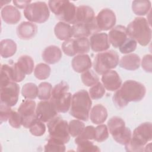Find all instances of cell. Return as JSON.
<instances>
[{
	"label": "cell",
	"instance_id": "cell-1",
	"mask_svg": "<svg viewBox=\"0 0 152 152\" xmlns=\"http://www.w3.org/2000/svg\"><path fill=\"white\" fill-rule=\"evenodd\" d=\"M146 93L144 84L135 80H126L116 90L112 97L115 106L119 109L126 107L131 102H137L143 99Z\"/></svg>",
	"mask_w": 152,
	"mask_h": 152
},
{
	"label": "cell",
	"instance_id": "cell-2",
	"mask_svg": "<svg viewBox=\"0 0 152 152\" xmlns=\"http://www.w3.org/2000/svg\"><path fill=\"white\" fill-rule=\"evenodd\" d=\"M92 102L88 93L81 90L72 96L69 114L74 118L83 121H87Z\"/></svg>",
	"mask_w": 152,
	"mask_h": 152
},
{
	"label": "cell",
	"instance_id": "cell-3",
	"mask_svg": "<svg viewBox=\"0 0 152 152\" xmlns=\"http://www.w3.org/2000/svg\"><path fill=\"white\" fill-rule=\"evenodd\" d=\"M152 139V124L144 122L138 126L133 131L129 142L125 145L126 151H144V147Z\"/></svg>",
	"mask_w": 152,
	"mask_h": 152
},
{
	"label": "cell",
	"instance_id": "cell-4",
	"mask_svg": "<svg viewBox=\"0 0 152 152\" xmlns=\"http://www.w3.org/2000/svg\"><path fill=\"white\" fill-rule=\"evenodd\" d=\"M126 28L128 37L134 39L140 45L145 46L151 39V29L150 23L144 17H136L128 24Z\"/></svg>",
	"mask_w": 152,
	"mask_h": 152
},
{
	"label": "cell",
	"instance_id": "cell-5",
	"mask_svg": "<svg viewBox=\"0 0 152 152\" xmlns=\"http://www.w3.org/2000/svg\"><path fill=\"white\" fill-rule=\"evenodd\" d=\"M68 84L62 81L53 88L49 100L58 113H66L71 107L72 96Z\"/></svg>",
	"mask_w": 152,
	"mask_h": 152
},
{
	"label": "cell",
	"instance_id": "cell-6",
	"mask_svg": "<svg viewBox=\"0 0 152 152\" xmlns=\"http://www.w3.org/2000/svg\"><path fill=\"white\" fill-rule=\"evenodd\" d=\"M49 8L56 18L62 22L73 24L77 7L68 0H50Z\"/></svg>",
	"mask_w": 152,
	"mask_h": 152
},
{
	"label": "cell",
	"instance_id": "cell-7",
	"mask_svg": "<svg viewBox=\"0 0 152 152\" xmlns=\"http://www.w3.org/2000/svg\"><path fill=\"white\" fill-rule=\"evenodd\" d=\"M119 58L118 53L113 50H106L97 53L93 61L95 72L103 75L106 72L115 68L119 64Z\"/></svg>",
	"mask_w": 152,
	"mask_h": 152
},
{
	"label": "cell",
	"instance_id": "cell-8",
	"mask_svg": "<svg viewBox=\"0 0 152 152\" xmlns=\"http://www.w3.org/2000/svg\"><path fill=\"white\" fill-rule=\"evenodd\" d=\"M107 128L114 140L121 145L126 144L131 138V129L125 126V121L120 117L113 116L109 119Z\"/></svg>",
	"mask_w": 152,
	"mask_h": 152
},
{
	"label": "cell",
	"instance_id": "cell-9",
	"mask_svg": "<svg viewBox=\"0 0 152 152\" xmlns=\"http://www.w3.org/2000/svg\"><path fill=\"white\" fill-rule=\"evenodd\" d=\"M24 17L31 23H43L49 17L50 12L45 2L37 1L30 4L23 11Z\"/></svg>",
	"mask_w": 152,
	"mask_h": 152
},
{
	"label": "cell",
	"instance_id": "cell-10",
	"mask_svg": "<svg viewBox=\"0 0 152 152\" xmlns=\"http://www.w3.org/2000/svg\"><path fill=\"white\" fill-rule=\"evenodd\" d=\"M49 138H53L66 144L70 140L68 124L61 117L56 116L47 124Z\"/></svg>",
	"mask_w": 152,
	"mask_h": 152
},
{
	"label": "cell",
	"instance_id": "cell-11",
	"mask_svg": "<svg viewBox=\"0 0 152 152\" xmlns=\"http://www.w3.org/2000/svg\"><path fill=\"white\" fill-rule=\"evenodd\" d=\"M62 49L63 52L69 56L86 54L90 51V42L87 37L71 38L64 42Z\"/></svg>",
	"mask_w": 152,
	"mask_h": 152
},
{
	"label": "cell",
	"instance_id": "cell-12",
	"mask_svg": "<svg viewBox=\"0 0 152 152\" xmlns=\"http://www.w3.org/2000/svg\"><path fill=\"white\" fill-rule=\"evenodd\" d=\"M19 85L14 81L0 86L1 103L10 107L15 106L18 100Z\"/></svg>",
	"mask_w": 152,
	"mask_h": 152
},
{
	"label": "cell",
	"instance_id": "cell-13",
	"mask_svg": "<svg viewBox=\"0 0 152 152\" xmlns=\"http://www.w3.org/2000/svg\"><path fill=\"white\" fill-rule=\"evenodd\" d=\"M36 104L34 100H25L18 108V112L22 117V125L26 128H30L32 124L37 120L36 114Z\"/></svg>",
	"mask_w": 152,
	"mask_h": 152
},
{
	"label": "cell",
	"instance_id": "cell-14",
	"mask_svg": "<svg viewBox=\"0 0 152 152\" xmlns=\"http://www.w3.org/2000/svg\"><path fill=\"white\" fill-rule=\"evenodd\" d=\"M72 37H87L94 34L100 33L101 31L97 26L96 17L90 22L77 23L72 26Z\"/></svg>",
	"mask_w": 152,
	"mask_h": 152
},
{
	"label": "cell",
	"instance_id": "cell-15",
	"mask_svg": "<svg viewBox=\"0 0 152 152\" xmlns=\"http://www.w3.org/2000/svg\"><path fill=\"white\" fill-rule=\"evenodd\" d=\"M36 114L40 121L43 122H48L58 116V112L49 100H42L38 103L36 106Z\"/></svg>",
	"mask_w": 152,
	"mask_h": 152
},
{
	"label": "cell",
	"instance_id": "cell-16",
	"mask_svg": "<svg viewBox=\"0 0 152 152\" xmlns=\"http://www.w3.org/2000/svg\"><path fill=\"white\" fill-rule=\"evenodd\" d=\"M96 20L97 26L101 31H107L114 27L116 18L115 12L112 10L104 8L97 14Z\"/></svg>",
	"mask_w": 152,
	"mask_h": 152
},
{
	"label": "cell",
	"instance_id": "cell-17",
	"mask_svg": "<svg viewBox=\"0 0 152 152\" xmlns=\"http://www.w3.org/2000/svg\"><path fill=\"white\" fill-rule=\"evenodd\" d=\"M107 36L110 44L115 48H119L121 46L128 37L126 27L122 25L113 27Z\"/></svg>",
	"mask_w": 152,
	"mask_h": 152
},
{
	"label": "cell",
	"instance_id": "cell-18",
	"mask_svg": "<svg viewBox=\"0 0 152 152\" xmlns=\"http://www.w3.org/2000/svg\"><path fill=\"white\" fill-rule=\"evenodd\" d=\"M89 42L91 49L95 52L106 51L110 46L108 36L105 33H97L91 35Z\"/></svg>",
	"mask_w": 152,
	"mask_h": 152
},
{
	"label": "cell",
	"instance_id": "cell-19",
	"mask_svg": "<svg viewBox=\"0 0 152 152\" xmlns=\"http://www.w3.org/2000/svg\"><path fill=\"white\" fill-rule=\"evenodd\" d=\"M102 82L104 87L108 91H114L120 88L122 80L116 71L110 70L103 74Z\"/></svg>",
	"mask_w": 152,
	"mask_h": 152
},
{
	"label": "cell",
	"instance_id": "cell-20",
	"mask_svg": "<svg viewBox=\"0 0 152 152\" xmlns=\"http://www.w3.org/2000/svg\"><path fill=\"white\" fill-rule=\"evenodd\" d=\"M17 36L22 40H30L33 38L37 32V27L33 23L23 21L17 27Z\"/></svg>",
	"mask_w": 152,
	"mask_h": 152
},
{
	"label": "cell",
	"instance_id": "cell-21",
	"mask_svg": "<svg viewBox=\"0 0 152 152\" xmlns=\"http://www.w3.org/2000/svg\"><path fill=\"white\" fill-rule=\"evenodd\" d=\"M94 12L92 8L87 5L77 7L76 13L72 25L77 23L90 22L95 18Z\"/></svg>",
	"mask_w": 152,
	"mask_h": 152
},
{
	"label": "cell",
	"instance_id": "cell-22",
	"mask_svg": "<svg viewBox=\"0 0 152 152\" xmlns=\"http://www.w3.org/2000/svg\"><path fill=\"white\" fill-rule=\"evenodd\" d=\"M72 69L78 73H83L92 66L90 57L87 54L78 55L74 56L71 62Z\"/></svg>",
	"mask_w": 152,
	"mask_h": 152
},
{
	"label": "cell",
	"instance_id": "cell-23",
	"mask_svg": "<svg viewBox=\"0 0 152 152\" xmlns=\"http://www.w3.org/2000/svg\"><path fill=\"white\" fill-rule=\"evenodd\" d=\"M1 17L3 21L8 24H15L21 19V13L19 10L12 5H6L2 8Z\"/></svg>",
	"mask_w": 152,
	"mask_h": 152
},
{
	"label": "cell",
	"instance_id": "cell-24",
	"mask_svg": "<svg viewBox=\"0 0 152 152\" xmlns=\"http://www.w3.org/2000/svg\"><path fill=\"white\" fill-rule=\"evenodd\" d=\"M62 56L60 48L55 45L46 47L42 53L43 60L47 64H54L58 62Z\"/></svg>",
	"mask_w": 152,
	"mask_h": 152
},
{
	"label": "cell",
	"instance_id": "cell-25",
	"mask_svg": "<svg viewBox=\"0 0 152 152\" xmlns=\"http://www.w3.org/2000/svg\"><path fill=\"white\" fill-rule=\"evenodd\" d=\"M141 59L140 56L135 53H130L125 55L119 60V66L126 70L134 71L140 68Z\"/></svg>",
	"mask_w": 152,
	"mask_h": 152
},
{
	"label": "cell",
	"instance_id": "cell-26",
	"mask_svg": "<svg viewBox=\"0 0 152 152\" xmlns=\"http://www.w3.org/2000/svg\"><path fill=\"white\" fill-rule=\"evenodd\" d=\"M91 121L96 125L104 123L107 118L106 108L101 104H97L93 106L89 114Z\"/></svg>",
	"mask_w": 152,
	"mask_h": 152
},
{
	"label": "cell",
	"instance_id": "cell-27",
	"mask_svg": "<svg viewBox=\"0 0 152 152\" xmlns=\"http://www.w3.org/2000/svg\"><path fill=\"white\" fill-rule=\"evenodd\" d=\"M54 33L56 37L61 40L65 41L72 37V26L64 22L60 21L55 25Z\"/></svg>",
	"mask_w": 152,
	"mask_h": 152
},
{
	"label": "cell",
	"instance_id": "cell-28",
	"mask_svg": "<svg viewBox=\"0 0 152 152\" xmlns=\"http://www.w3.org/2000/svg\"><path fill=\"white\" fill-rule=\"evenodd\" d=\"M17 51V45L15 42L9 39H3L0 43V54L4 58L12 56Z\"/></svg>",
	"mask_w": 152,
	"mask_h": 152
},
{
	"label": "cell",
	"instance_id": "cell-29",
	"mask_svg": "<svg viewBox=\"0 0 152 152\" xmlns=\"http://www.w3.org/2000/svg\"><path fill=\"white\" fill-rule=\"evenodd\" d=\"M151 3L150 1L136 0L132 2V10L134 13L139 16L147 14L150 11Z\"/></svg>",
	"mask_w": 152,
	"mask_h": 152
},
{
	"label": "cell",
	"instance_id": "cell-30",
	"mask_svg": "<svg viewBox=\"0 0 152 152\" xmlns=\"http://www.w3.org/2000/svg\"><path fill=\"white\" fill-rule=\"evenodd\" d=\"M17 63L26 75H30L33 72L34 67V63L33 59L30 56H21L18 59Z\"/></svg>",
	"mask_w": 152,
	"mask_h": 152
},
{
	"label": "cell",
	"instance_id": "cell-31",
	"mask_svg": "<svg viewBox=\"0 0 152 152\" xmlns=\"http://www.w3.org/2000/svg\"><path fill=\"white\" fill-rule=\"evenodd\" d=\"M21 94L27 99H35L38 95V87L33 83H26L22 87Z\"/></svg>",
	"mask_w": 152,
	"mask_h": 152
},
{
	"label": "cell",
	"instance_id": "cell-32",
	"mask_svg": "<svg viewBox=\"0 0 152 152\" xmlns=\"http://www.w3.org/2000/svg\"><path fill=\"white\" fill-rule=\"evenodd\" d=\"M50 71L51 69L48 65L44 63H40L35 66L34 75L38 80H43L49 78Z\"/></svg>",
	"mask_w": 152,
	"mask_h": 152
},
{
	"label": "cell",
	"instance_id": "cell-33",
	"mask_svg": "<svg viewBox=\"0 0 152 152\" xmlns=\"http://www.w3.org/2000/svg\"><path fill=\"white\" fill-rule=\"evenodd\" d=\"M81 79L83 83L87 86L91 87L99 82V78L97 75L91 69H88L82 73Z\"/></svg>",
	"mask_w": 152,
	"mask_h": 152
},
{
	"label": "cell",
	"instance_id": "cell-34",
	"mask_svg": "<svg viewBox=\"0 0 152 152\" xmlns=\"http://www.w3.org/2000/svg\"><path fill=\"white\" fill-rule=\"evenodd\" d=\"M52 86L50 83L42 82L38 86L37 97L42 100H48L51 97Z\"/></svg>",
	"mask_w": 152,
	"mask_h": 152
},
{
	"label": "cell",
	"instance_id": "cell-35",
	"mask_svg": "<svg viewBox=\"0 0 152 152\" xmlns=\"http://www.w3.org/2000/svg\"><path fill=\"white\" fill-rule=\"evenodd\" d=\"M85 128L84 124L79 119H73L68 124L69 132L71 137H77Z\"/></svg>",
	"mask_w": 152,
	"mask_h": 152
},
{
	"label": "cell",
	"instance_id": "cell-36",
	"mask_svg": "<svg viewBox=\"0 0 152 152\" xmlns=\"http://www.w3.org/2000/svg\"><path fill=\"white\" fill-rule=\"evenodd\" d=\"M45 151H65V144L61 141L49 138L48 142L44 147Z\"/></svg>",
	"mask_w": 152,
	"mask_h": 152
},
{
	"label": "cell",
	"instance_id": "cell-37",
	"mask_svg": "<svg viewBox=\"0 0 152 152\" xmlns=\"http://www.w3.org/2000/svg\"><path fill=\"white\" fill-rule=\"evenodd\" d=\"M88 94L91 99L93 100L100 99L105 94V88L102 83L98 82L90 88Z\"/></svg>",
	"mask_w": 152,
	"mask_h": 152
},
{
	"label": "cell",
	"instance_id": "cell-38",
	"mask_svg": "<svg viewBox=\"0 0 152 152\" xmlns=\"http://www.w3.org/2000/svg\"><path fill=\"white\" fill-rule=\"evenodd\" d=\"M95 128L93 126H87L84 128L81 134L75 139V143L80 141L94 140Z\"/></svg>",
	"mask_w": 152,
	"mask_h": 152
},
{
	"label": "cell",
	"instance_id": "cell-39",
	"mask_svg": "<svg viewBox=\"0 0 152 152\" xmlns=\"http://www.w3.org/2000/svg\"><path fill=\"white\" fill-rule=\"evenodd\" d=\"M75 144L77 145V151H100V149L91 140L80 141Z\"/></svg>",
	"mask_w": 152,
	"mask_h": 152
},
{
	"label": "cell",
	"instance_id": "cell-40",
	"mask_svg": "<svg viewBox=\"0 0 152 152\" xmlns=\"http://www.w3.org/2000/svg\"><path fill=\"white\" fill-rule=\"evenodd\" d=\"M109 137V131L107 126L104 124H99L95 128V137L96 141L101 142H103Z\"/></svg>",
	"mask_w": 152,
	"mask_h": 152
},
{
	"label": "cell",
	"instance_id": "cell-41",
	"mask_svg": "<svg viewBox=\"0 0 152 152\" xmlns=\"http://www.w3.org/2000/svg\"><path fill=\"white\" fill-rule=\"evenodd\" d=\"M29 129L31 135L36 137L42 136L46 132V126L45 124L39 119L36 120L32 124Z\"/></svg>",
	"mask_w": 152,
	"mask_h": 152
},
{
	"label": "cell",
	"instance_id": "cell-42",
	"mask_svg": "<svg viewBox=\"0 0 152 152\" xmlns=\"http://www.w3.org/2000/svg\"><path fill=\"white\" fill-rule=\"evenodd\" d=\"M137 42L133 39L128 37L126 41L119 48V51L123 54H128L133 52L137 48Z\"/></svg>",
	"mask_w": 152,
	"mask_h": 152
},
{
	"label": "cell",
	"instance_id": "cell-43",
	"mask_svg": "<svg viewBox=\"0 0 152 152\" xmlns=\"http://www.w3.org/2000/svg\"><path fill=\"white\" fill-rule=\"evenodd\" d=\"M10 64L11 66V72L12 75L13 81L15 83L21 82L26 77V74L20 69L17 63H14L12 61H10Z\"/></svg>",
	"mask_w": 152,
	"mask_h": 152
},
{
	"label": "cell",
	"instance_id": "cell-44",
	"mask_svg": "<svg viewBox=\"0 0 152 152\" xmlns=\"http://www.w3.org/2000/svg\"><path fill=\"white\" fill-rule=\"evenodd\" d=\"M8 122L12 127L20 128L21 125H22V117L18 111L12 110L8 119Z\"/></svg>",
	"mask_w": 152,
	"mask_h": 152
},
{
	"label": "cell",
	"instance_id": "cell-45",
	"mask_svg": "<svg viewBox=\"0 0 152 152\" xmlns=\"http://www.w3.org/2000/svg\"><path fill=\"white\" fill-rule=\"evenodd\" d=\"M12 110L11 107L6 104H1L0 105V122L2 124L8 120Z\"/></svg>",
	"mask_w": 152,
	"mask_h": 152
},
{
	"label": "cell",
	"instance_id": "cell-46",
	"mask_svg": "<svg viewBox=\"0 0 152 152\" xmlns=\"http://www.w3.org/2000/svg\"><path fill=\"white\" fill-rule=\"evenodd\" d=\"M141 66L147 72H152V56L151 54H147L143 56L141 61Z\"/></svg>",
	"mask_w": 152,
	"mask_h": 152
},
{
	"label": "cell",
	"instance_id": "cell-47",
	"mask_svg": "<svg viewBox=\"0 0 152 152\" xmlns=\"http://www.w3.org/2000/svg\"><path fill=\"white\" fill-rule=\"evenodd\" d=\"M14 5L18 8H26L30 4L31 1H13Z\"/></svg>",
	"mask_w": 152,
	"mask_h": 152
},
{
	"label": "cell",
	"instance_id": "cell-48",
	"mask_svg": "<svg viewBox=\"0 0 152 152\" xmlns=\"http://www.w3.org/2000/svg\"><path fill=\"white\" fill-rule=\"evenodd\" d=\"M1 2H4V4H5V5H6V4H8V3H10L11 2V1H1ZM4 4H1V7H2V6L4 5Z\"/></svg>",
	"mask_w": 152,
	"mask_h": 152
}]
</instances>
